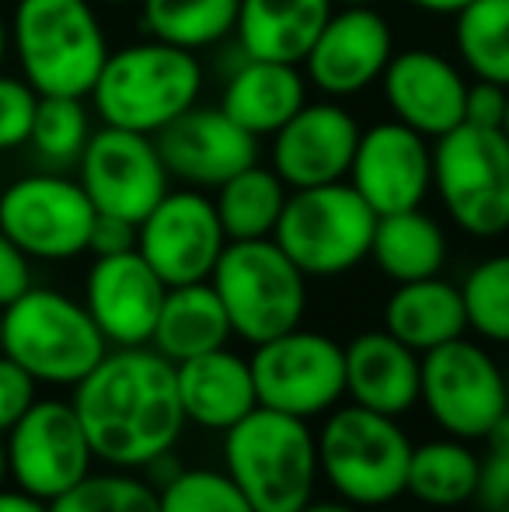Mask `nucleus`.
<instances>
[{
    "label": "nucleus",
    "instance_id": "f257e3e1",
    "mask_svg": "<svg viewBox=\"0 0 509 512\" xmlns=\"http://www.w3.org/2000/svg\"><path fill=\"white\" fill-rule=\"evenodd\" d=\"M74 411L95 460L136 471L175 450L185 429L175 363L150 345L105 352L102 363L74 384Z\"/></svg>",
    "mask_w": 509,
    "mask_h": 512
},
{
    "label": "nucleus",
    "instance_id": "f03ea898",
    "mask_svg": "<svg viewBox=\"0 0 509 512\" xmlns=\"http://www.w3.org/2000/svg\"><path fill=\"white\" fill-rule=\"evenodd\" d=\"M224 471L255 512H300L318 485V436L304 418L258 405L224 432Z\"/></svg>",
    "mask_w": 509,
    "mask_h": 512
},
{
    "label": "nucleus",
    "instance_id": "7ed1b4c3",
    "mask_svg": "<svg viewBox=\"0 0 509 512\" xmlns=\"http://www.w3.org/2000/svg\"><path fill=\"white\" fill-rule=\"evenodd\" d=\"M11 49L39 95H91L109 56L91 0H18Z\"/></svg>",
    "mask_w": 509,
    "mask_h": 512
},
{
    "label": "nucleus",
    "instance_id": "20e7f679",
    "mask_svg": "<svg viewBox=\"0 0 509 512\" xmlns=\"http://www.w3.org/2000/svg\"><path fill=\"white\" fill-rule=\"evenodd\" d=\"M199 91H203V67L196 53L147 39L105 56L91 98L105 126L154 136L171 119L189 112L199 102Z\"/></svg>",
    "mask_w": 509,
    "mask_h": 512
},
{
    "label": "nucleus",
    "instance_id": "39448f33",
    "mask_svg": "<svg viewBox=\"0 0 509 512\" xmlns=\"http://www.w3.org/2000/svg\"><path fill=\"white\" fill-rule=\"evenodd\" d=\"M105 352L109 342L88 307L67 293L28 286L4 307V356L32 373L35 384L74 387L102 363Z\"/></svg>",
    "mask_w": 509,
    "mask_h": 512
},
{
    "label": "nucleus",
    "instance_id": "423d86ee",
    "mask_svg": "<svg viewBox=\"0 0 509 512\" xmlns=\"http://www.w3.org/2000/svg\"><path fill=\"white\" fill-rule=\"evenodd\" d=\"M412 439L398 418L360 405H335L318 432V467L339 499L387 506L405 492Z\"/></svg>",
    "mask_w": 509,
    "mask_h": 512
},
{
    "label": "nucleus",
    "instance_id": "0eeeda50",
    "mask_svg": "<svg viewBox=\"0 0 509 512\" xmlns=\"http://www.w3.org/2000/svg\"><path fill=\"white\" fill-rule=\"evenodd\" d=\"M231 331L252 345L300 328L307 310V276L272 237L227 241L210 276Z\"/></svg>",
    "mask_w": 509,
    "mask_h": 512
},
{
    "label": "nucleus",
    "instance_id": "6e6552de",
    "mask_svg": "<svg viewBox=\"0 0 509 512\" xmlns=\"http://www.w3.org/2000/svg\"><path fill=\"white\" fill-rule=\"evenodd\" d=\"M377 213L349 182L293 189L272 241L304 276L332 279L370 258Z\"/></svg>",
    "mask_w": 509,
    "mask_h": 512
},
{
    "label": "nucleus",
    "instance_id": "1a4fd4ad",
    "mask_svg": "<svg viewBox=\"0 0 509 512\" xmlns=\"http://www.w3.org/2000/svg\"><path fill=\"white\" fill-rule=\"evenodd\" d=\"M433 189L471 237L509 230V140L503 129L461 122L433 143Z\"/></svg>",
    "mask_w": 509,
    "mask_h": 512
},
{
    "label": "nucleus",
    "instance_id": "9d476101",
    "mask_svg": "<svg viewBox=\"0 0 509 512\" xmlns=\"http://www.w3.org/2000/svg\"><path fill=\"white\" fill-rule=\"evenodd\" d=\"M419 401L454 439H485L509 411V387L499 363L468 338L422 352Z\"/></svg>",
    "mask_w": 509,
    "mask_h": 512
},
{
    "label": "nucleus",
    "instance_id": "9b49d317",
    "mask_svg": "<svg viewBox=\"0 0 509 512\" xmlns=\"http://www.w3.org/2000/svg\"><path fill=\"white\" fill-rule=\"evenodd\" d=\"M248 363L262 408L311 422L346 398V352L321 331L293 328L269 338Z\"/></svg>",
    "mask_w": 509,
    "mask_h": 512
},
{
    "label": "nucleus",
    "instance_id": "f8f14e48",
    "mask_svg": "<svg viewBox=\"0 0 509 512\" xmlns=\"http://www.w3.org/2000/svg\"><path fill=\"white\" fill-rule=\"evenodd\" d=\"M98 209L74 178L25 175L0 192V230L42 262H67L88 251V237Z\"/></svg>",
    "mask_w": 509,
    "mask_h": 512
},
{
    "label": "nucleus",
    "instance_id": "ddd939ff",
    "mask_svg": "<svg viewBox=\"0 0 509 512\" xmlns=\"http://www.w3.org/2000/svg\"><path fill=\"white\" fill-rule=\"evenodd\" d=\"M4 457L14 485L42 502L70 492L95 464L74 405L39 398L4 432Z\"/></svg>",
    "mask_w": 509,
    "mask_h": 512
},
{
    "label": "nucleus",
    "instance_id": "4468645a",
    "mask_svg": "<svg viewBox=\"0 0 509 512\" xmlns=\"http://www.w3.org/2000/svg\"><path fill=\"white\" fill-rule=\"evenodd\" d=\"M81 189L98 213L123 216L136 223L168 196V168L157 154L154 136L133 129L102 126L91 133L81 161Z\"/></svg>",
    "mask_w": 509,
    "mask_h": 512
},
{
    "label": "nucleus",
    "instance_id": "2eb2a0df",
    "mask_svg": "<svg viewBox=\"0 0 509 512\" xmlns=\"http://www.w3.org/2000/svg\"><path fill=\"white\" fill-rule=\"evenodd\" d=\"M227 248L213 199L185 189L168 192L136 227V251L164 286L206 283Z\"/></svg>",
    "mask_w": 509,
    "mask_h": 512
},
{
    "label": "nucleus",
    "instance_id": "dca6fc26",
    "mask_svg": "<svg viewBox=\"0 0 509 512\" xmlns=\"http://www.w3.org/2000/svg\"><path fill=\"white\" fill-rule=\"evenodd\" d=\"M154 143L168 175L196 189H220L227 178L258 164V136L241 129L220 105H192L154 133Z\"/></svg>",
    "mask_w": 509,
    "mask_h": 512
},
{
    "label": "nucleus",
    "instance_id": "f3484780",
    "mask_svg": "<svg viewBox=\"0 0 509 512\" xmlns=\"http://www.w3.org/2000/svg\"><path fill=\"white\" fill-rule=\"evenodd\" d=\"M349 185L377 216L422 206L433 189V147L405 122H381L360 133L349 164Z\"/></svg>",
    "mask_w": 509,
    "mask_h": 512
},
{
    "label": "nucleus",
    "instance_id": "a211bd4d",
    "mask_svg": "<svg viewBox=\"0 0 509 512\" xmlns=\"http://www.w3.org/2000/svg\"><path fill=\"white\" fill-rule=\"evenodd\" d=\"M363 129L335 102L304 105L283 129L272 133V171L286 189L346 182Z\"/></svg>",
    "mask_w": 509,
    "mask_h": 512
},
{
    "label": "nucleus",
    "instance_id": "6ab92c4d",
    "mask_svg": "<svg viewBox=\"0 0 509 512\" xmlns=\"http://www.w3.org/2000/svg\"><path fill=\"white\" fill-rule=\"evenodd\" d=\"M394 56L391 25L384 14L370 4L346 7L325 21L321 35L314 39L311 53L304 56L307 77L325 91L328 98L360 95L363 88L384 74Z\"/></svg>",
    "mask_w": 509,
    "mask_h": 512
},
{
    "label": "nucleus",
    "instance_id": "aec40b11",
    "mask_svg": "<svg viewBox=\"0 0 509 512\" xmlns=\"http://www.w3.org/2000/svg\"><path fill=\"white\" fill-rule=\"evenodd\" d=\"M164 293L168 286L143 262L140 251H123V255L95 258L84 286V307L105 342L129 349V345H150Z\"/></svg>",
    "mask_w": 509,
    "mask_h": 512
},
{
    "label": "nucleus",
    "instance_id": "412c9836",
    "mask_svg": "<svg viewBox=\"0 0 509 512\" xmlns=\"http://www.w3.org/2000/svg\"><path fill=\"white\" fill-rule=\"evenodd\" d=\"M381 77L394 119L422 133L426 140H436L464 122L468 81L440 53H429V49L394 53Z\"/></svg>",
    "mask_w": 509,
    "mask_h": 512
},
{
    "label": "nucleus",
    "instance_id": "4be33fe9",
    "mask_svg": "<svg viewBox=\"0 0 509 512\" xmlns=\"http://www.w3.org/2000/svg\"><path fill=\"white\" fill-rule=\"evenodd\" d=\"M346 394L353 405L401 418L419 405L422 356L391 331H363L346 345Z\"/></svg>",
    "mask_w": 509,
    "mask_h": 512
},
{
    "label": "nucleus",
    "instance_id": "5701e85b",
    "mask_svg": "<svg viewBox=\"0 0 509 512\" xmlns=\"http://www.w3.org/2000/svg\"><path fill=\"white\" fill-rule=\"evenodd\" d=\"M175 377L185 422H196L203 429L227 432L258 408L252 363L234 356L227 345L178 363Z\"/></svg>",
    "mask_w": 509,
    "mask_h": 512
},
{
    "label": "nucleus",
    "instance_id": "b1692460",
    "mask_svg": "<svg viewBox=\"0 0 509 512\" xmlns=\"http://www.w3.org/2000/svg\"><path fill=\"white\" fill-rule=\"evenodd\" d=\"M332 18V0H241L238 42L248 60L304 63L325 21Z\"/></svg>",
    "mask_w": 509,
    "mask_h": 512
},
{
    "label": "nucleus",
    "instance_id": "393cba45",
    "mask_svg": "<svg viewBox=\"0 0 509 512\" xmlns=\"http://www.w3.org/2000/svg\"><path fill=\"white\" fill-rule=\"evenodd\" d=\"M307 105L304 74L293 63L248 60L227 81L220 108L252 136H272Z\"/></svg>",
    "mask_w": 509,
    "mask_h": 512
},
{
    "label": "nucleus",
    "instance_id": "a878e982",
    "mask_svg": "<svg viewBox=\"0 0 509 512\" xmlns=\"http://www.w3.org/2000/svg\"><path fill=\"white\" fill-rule=\"evenodd\" d=\"M231 335V317L220 304L213 283L206 279V283L168 286L154 335H150V349L178 366L185 359L203 356V352L224 349Z\"/></svg>",
    "mask_w": 509,
    "mask_h": 512
},
{
    "label": "nucleus",
    "instance_id": "bb28decb",
    "mask_svg": "<svg viewBox=\"0 0 509 512\" xmlns=\"http://www.w3.org/2000/svg\"><path fill=\"white\" fill-rule=\"evenodd\" d=\"M384 331L412 352H429L443 342H454L468 331V310H464L461 286L440 276L398 283V290L384 304Z\"/></svg>",
    "mask_w": 509,
    "mask_h": 512
},
{
    "label": "nucleus",
    "instance_id": "cd10ccee",
    "mask_svg": "<svg viewBox=\"0 0 509 512\" xmlns=\"http://www.w3.org/2000/svg\"><path fill=\"white\" fill-rule=\"evenodd\" d=\"M370 258L394 283H415V279H429L443 272L447 237H443L440 223L422 213L419 206L384 213L377 216Z\"/></svg>",
    "mask_w": 509,
    "mask_h": 512
},
{
    "label": "nucleus",
    "instance_id": "c85d7f7f",
    "mask_svg": "<svg viewBox=\"0 0 509 512\" xmlns=\"http://www.w3.org/2000/svg\"><path fill=\"white\" fill-rule=\"evenodd\" d=\"M478 471H482V457L464 439H433V443L412 446L405 492L422 506L454 509L475 499Z\"/></svg>",
    "mask_w": 509,
    "mask_h": 512
},
{
    "label": "nucleus",
    "instance_id": "c756f323",
    "mask_svg": "<svg viewBox=\"0 0 509 512\" xmlns=\"http://www.w3.org/2000/svg\"><path fill=\"white\" fill-rule=\"evenodd\" d=\"M286 196L290 189L272 168L252 164V168L238 171L217 189V216L224 227L227 241H262L272 237L279 216H283Z\"/></svg>",
    "mask_w": 509,
    "mask_h": 512
},
{
    "label": "nucleus",
    "instance_id": "7c9ffc66",
    "mask_svg": "<svg viewBox=\"0 0 509 512\" xmlns=\"http://www.w3.org/2000/svg\"><path fill=\"white\" fill-rule=\"evenodd\" d=\"M140 7L150 39L196 53L234 32L241 0H140Z\"/></svg>",
    "mask_w": 509,
    "mask_h": 512
},
{
    "label": "nucleus",
    "instance_id": "2f4dec72",
    "mask_svg": "<svg viewBox=\"0 0 509 512\" xmlns=\"http://www.w3.org/2000/svg\"><path fill=\"white\" fill-rule=\"evenodd\" d=\"M454 18L457 53L471 74L509 88V0H471Z\"/></svg>",
    "mask_w": 509,
    "mask_h": 512
},
{
    "label": "nucleus",
    "instance_id": "473e14b6",
    "mask_svg": "<svg viewBox=\"0 0 509 512\" xmlns=\"http://www.w3.org/2000/svg\"><path fill=\"white\" fill-rule=\"evenodd\" d=\"M91 140V122L84 98L74 95H39L32 122V150L49 164V168H67L77 164Z\"/></svg>",
    "mask_w": 509,
    "mask_h": 512
},
{
    "label": "nucleus",
    "instance_id": "72a5a7b5",
    "mask_svg": "<svg viewBox=\"0 0 509 512\" xmlns=\"http://www.w3.org/2000/svg\"><path fill=\"white\" fill-rule=\"evenodd\" d=\"M49 512H161L157 488L126 471H105L77 481L70 492L49 502Z\"/></svg>",
    "mask_w": 509,
    "mask_h": 512
},
{
    "label": "nucleus",
    "instance_id": "f704fd0d",
    "mask_svg": "<svg viewBox=\"0 0 509 512\" xmlns=\"http://www.w3.org/2000/svg\"><path fill=\"white\" fill-rule=\"evenodd\" d=\"M468 328L485 342L509 345V255L478 262L461 283Z\"/></svg>",
    "mask_w": 509,
    "mask_h": 512
},
{
    "label": "nucleus",
    "instance_id": "c9c22d12",
    "mask_svg": "<svg viewBox=\"0 0 509 512\" xmlns=\"http://www.w3.org/2000/svg\"><path fill=\"white\" fill-rule=\"evenodd\" d=\"M157 506L161 512H255L231 474L210 467H182L157 488Z\"/></svg>",
    "mask_w": 509,
    "mask_h": 512
},
{
    "label": "nucleus",
    "instance_id": "e433bc0d",
    "mask_svg": "<svg viewBox=\"0 0 509 512\" xmlns=\"http://www.w3.org/2000/svg\"><path fill=\"white\" fill-rule=\"evenodd\" d=\"M489 453L478 471V492L475 502H482L485 512H509V411L492 425Z\"/></svg>",
    "mask_w": 509,
    "mask_h": 512
},
{
    "label": "nucleus",
    "instance_id": "4c0bfd02",
    "mask_svg": "<svg viewBox=\"0 0 509 512\" xmlns=\"http://www.w3.org/2000/svg\"><path fill=\"white\" fill-rule=\"evenodd\" d=\"M39 108V91L28 81L0 74V150H18L28 143Z\"/></svg>",
    "mask_w": 509,
    "mask_h": 512
},
{
    "label": "nucleus",
    "instance_id": "58836bf2",
    "mask_svg": "<svg viewBox=\"0 0 509 512\" xmlns=\"http://www.w3.org/2000/svg\"><path fill=\"white\" fill-rule=\"evenodd\" d=\"M35 405V380L0 352V436Z\"/></svg>",
    "mask_w": 509,
    "mask_h": 512
},
{
    "label": "nucleus",
    "instance_id": "ea45409f",
    "mask_svg": "<svg viewBox=\"0 0 509 512\" xmlns=\"http://www.w3.org/2000/svg\"><path fill=\"white\" fill-rule=\"evenodd\" d=\"M506 102H509V88H503V84H492V81L468 84V95H464V122L482 126V129H503Z\"/></svg>",
    "mask_w": 509,
    "mask_h": 512
},
{
    "label": "nucleus",
    "instance_id": "a19ab883",
    "mask_svg": "<svg viewBox=\"0 0 509 512\" xmlns=\"http://www.w3.org/2000/svg\"><path fill=\"white\" fill-rule=\"evenodd\" d=\"M32 286V265L28 255L0 230V310L21 297Z\"/></svg>",
    "mask_w": 509,
    "mask_h": 512
},
{
    "label": "nucleus",
    "instance_id": "79ce46f5",
    "mask_svg": "<svg viewBox=\"0 0 509 512\" xmlns=\"http://www.w3.org/2000/svg\"><path fill=\"white\" fill-rule=\"evenodd\" d=\"M88 251H95L98 258L136 251V223L123 220V216L98 213L95 227H91V237H88Z\"/></svg>",
    "mask_w": 509,
    "mask_h": 512
},
{
    "label": "nucleus",
    "instance_id": "37998d69",
    "mask_svg": "<svg viewBox=\"0 0 509 512\" xmlns=\"http://www.w3.org/2000/svg\"><path fill=\"white\" fill-rule=\"evenodd\" d=\"M0 512H49V502L21 492V488L0 485Z\"/></svg>",
    "mask_w": 509,
    "mask_h": 512
},
{
    "label": "nucleus",
    "instance_id": "c03bdc74",
    "mask_svg": "<svg viewBox=\"0 0 509 512\" xmlns=\"http://www.w3.org/2000/svg\"><path fill=\"white\" fill-rule=\"evenodd\" d=\"M408 4L426 14H457L461 7H468L471 0H408Z\"/></svg>",
    "mask_w": 509,
    "mask_h": 512
},
{
    "label": "nucleus",
    "instance_id": "a18cd8bd",
    "mask_svg": "<svg viewBox=\"0 0 509 512\" xmlns=\"http://www.w3.org/2000/svg\"><path fill=\"white\" fill-rule=\"evenodd\" d=\"M300 512H360V506H353L346 499H318V502L311 499Z\"/></svg>",
    "mask_w": 509,
    "mask_h": 512
},
{
    "label": "nucleus",
    "instance_id": "49530a36",
    "mask_svg": "<svg viewBox=\"0 0 509 512\" xmlns=\"http://www.w3.org/2000/svg\"><path fill=\"white\" fill-rule=\"evenodd\" d=\"M7 49H11V28H7L4 14H0V67H4V60H7Z\"/></svg>",
    "mask_w": 509,
    "mask_h": 512
},
{
    "label": "nucleus",
    "instance_id": "de8ad7c7",
    "mask_svg": "<svg viewBox=\"0 0 509 512\" xmlns=\"http://www.w3.org/2000/svg\"><path fill=\"white\" fill-rule=\"evenodd\" d=\"M7 478V457H4V436H0V485Z\"/></svg>",
    "mask_w": 509,
    "mask_h": 512
},
{
    "label": "nucleus",
    "instance_id": "09e8293b",
    "mask_svg": "<svg viewBox=\"0 0 509 512\" xmlns=\"http://www.w3.org/2000/svg\"><path fill=\"white\" fill-rule=\"evenodd\" d=\"M332 4H346V7H363V4H374V0H332Z\"/></svg>",
    "mask_w": 509,
    "mask_h": 512
},
{
    "label": "nucleus",
    "instance_id": "8fccbe9b",
    "mask_svg": "<svg viewBox=\"0 0 509 512\" xmlns=\"http://www.w3.org/2000/svg\"><path fill=\"white\" fill-rule=\"evenodd\" d=\"M0 352H4V310H0Z\"/></svg>",
    "mask_w": 509,
    "mask_h": 512
},
{
    "label": "nucleus",
    "instance_id": "3c124183",
    "mask_svg": "<svg viewBox=\"0 0 509 512\" xmlns=\"http://www.w3.org/2000/svg\"><path fill=\"white\" fill-rule=\"evenodd\" d=\"M503 133H506V140H509V102H506V119H503Z\"/></svg>",
    "mask_w": 509,
    "mask_h": 512
},
{
    "label": "nucleus",
    "instance_id": "603ef678",
    "mask_svg": "<svg viewBox=\"0 0 509 512\" xmlns=\"http://www.w3.org/2000/svg\"><path fill=\"white\" fill-rule=\"evenodd\" d=\"M95 4H133V0H95Z\"/></svg>",
    "mask_w": 509,
    "mask_h": 512
},
{
    "label": "nucleus",
    "instance_id": "864d4df0",
    "mask_svg": "<svg viewBox=\"0 0 509 512\" xmlns=\"http://www.w3.org/2000/svg\"><path fill=\"white\" fill-rule=\"evenodd\" d=\"M384 512H398V509H384Z\"/></svg>",
    "mask_w": 509,
    "mask_h": 512
}]
</instances>
